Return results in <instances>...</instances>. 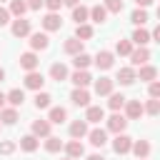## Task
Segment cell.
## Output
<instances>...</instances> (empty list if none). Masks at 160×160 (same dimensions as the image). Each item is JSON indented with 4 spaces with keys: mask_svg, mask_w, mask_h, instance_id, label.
<instances>
[{
    "mask_svg": "<svg viewBox=\"0 0 160 160\" xmlns=\"http://www.w3.org/2000/svg\"><path fill=\"white\" fill-rule=\"evenodd\" d=\"M18 122V110L15 108H2L0 110V125H15Z\"/></svg>",
    "mask_w": 160,
    "mask_h": 160,
    "instance_id": "d6a6232c",
    "label": "cell"
},
{
    "mask_svg": "<svg viewBox=\"0 0 160 160\" xmlns=\"http://www.w3.org/2000/svg\"><path fill=\"white\" fill-rule=\"evenodd\" d=\"M102 8H105L108 12H115V15H120L125 5H122V0H105V5H102Z\"/></svg>",
    "mask_w": 160,
    "mask_h": 160,
    "instance_id": "60d3db41",
    "label": "cell"
},
{
    "mask_svg": "<svg viewBox=\"0 0 160 160\" xmlns=\"http://www.w3.org/2000/svg\"><path fill=\"white\" fill-rule=\"evenodd\" d=\"M10 32H12L15 38H28V35L32 32V25H30V20H25V18H15V20H10Z\"/></svg>",
    "mask_w": 160,
    "mask_h": 160,
    "instance_id": "7a4b0ae2",
    "label": "cell"
},
{
    "mask_svg": "<svg viewBox=\"0 0 160 160\" xmlns=\"http://www.w3.org/2000/svg\"><path fill=\"white\" fill-rule=\"evenodd\" d=\"M82 120H85L88 125H90V122H92V125H98L100 120H105V110H102L100 105H88V108H85V118H82Z\"/></svg>",
    "mask_w": 160,
    "mask_h": 160,
    "instance_id": "e0dca14e",
    "label": "cell"
},
{
    "mask_svg": "<svg viewBox=\"0 0 160 160\" xmlns=\"http://www.w3.org/2000/svg\"><path fill=\"white\" fill-rule=\"evenodd\" d=\"M30 130H32V135H35L38 140H40V138H48V135H52V132H50V130H52V125L48 122V118H45V120H42V118H40V120H32Z\"/></svg>",
    "mask_w": 160,
    "mask_h": 160,
    "instance_id": "ac0fdd59",
    "label": "cell"
},
{
    "mask_svg": "<svg viewBox=\"0 0 160 160\" xmlns=\"http://www.w3.org/2000/svg\"><path fill=\"white\" fill-rule=\"evenodd\" d=\"M70 18H72V22H75V25L88 22V18H90V8L80 2V5H75V8H72V15H70Z\"/></svg>",
    "mask_w": 160,
    "mask_h": 160,
    "instance_id": "4316f807",
    "label": "cell"
},
{
    "mask_svg": "<svg viewBox=\"0 0 160 160\" xmlns=\"http://www.w3.org/2000/svg\"><path fill=\"white\" fill-rule=\"evenodd\" d=\"M25 5H28V10H40L42 0H25Z\"/></svg>",
    "mask_w": 160,
    "mask_h": 160,
    "instance_id": "f6af8a7d",
    "label": "cell"
},
{
    "mask_svg": "<svg viewBox=\"0 0 160 160\" xmlns=\"http://www.w3.org/2000/svg\"><path fill=\"white\" fill-rule=\"evenodd\" d=\"M145 160H148V158H145Z\"/></svg>",
    "mask_w": 160,
    "mask_h": 160,
    "instance_id": "11a10c76",
    "label": "cell"
},
{
    "mask_svg": "<svg viewBox=\"0 0 160 160\" xmlns=\"http://www.w3.org/2000/svg\"><path fill=\"white\" fill-rule=\"evenodd\" d=\"M122 110H125L122 115H125L128 120H140V118L145 115V112H142V102H140V100H125V108H122Z\"/></svg>",
    "mask_w": 160,
    "mask_h": 160,
    "instance_id": "ba28073f",
    "label": "cell"
},
{
    "mask_svg": "<svg viewBox=\"0 0 160 160\" xmlns=\"http://www.w3.org/2000/svg\"><path fill=\"white\" fill-rule=\"evenodd\" d=\"M130 148H132V138H130V135H125V132L115 135V140H112V150H115L118 155H128Z\"/></svg>",
    "mask_w": 160,
    "mask_h": 160,
    "instance_id": "30bf717a",
    "label": "cell"
},
{
    "mask_svg": "<svg viewBox=\"0 0 160 160\" xmlns=\"http://www.w3.org/2000/svg\"><path fill=\"white\" fill-rule=\"evenodd\" d=\"M125 100H128V98H125L122 92H110V95H108V108H110L112 112H120V110L125 108Z\"/></svg>",
    "mask_w": 160,
    "mask_h": 160,
    "instance_id": "f1b7e54d",
    "label": "cell"
},
{
    "mask_svg": "<svg viewBox=\"0 0 160 160\" xmlns=\"http://www.w3.org/2000/svg\"><path fill=\"white\" fill-rule=\"evenodd\" d=\"M48 75H50V80H55V82H65V80H68V75H70V70H68V65H65V62H52Z\"/></svg>",
    "mask_w": 160,
    "mask_h": 160,
    "instance_id": "9a60e30c",
    "label": "cell"
},
{
    "mask_svg": "<svg viewBox=\"0 0 160 160\" xmlns=\"http://www.w3.org/2000/svg\"><path fill=\"white\" fill-rule=\"evenodd\" d=\"M82 0H62V5H68V8H75V5H80Z\"/></svg>",
    "mask_w": 160,
    "mask_h": 160,
    "instance_id": "7dc6e473",
    "label": "cell"
},
{
    "mask_svg": "<svg viewBox=\"0 0 160 160\" xmlns=\"http://www.w3.org/2000/svg\"><path fill=\"white\" fill-rule=\"evenodd\" d=\"M0 2H5V0H0Z\"/></svg>",
    "mask_w": 160,
    "mask_h": 160,
    "instance_id": "f5cc1de1",
    "label": "cell"
},
{
    "mask_svg": "<svg viewBox=\"0 0 160 160\" xmlns=\"http://www.w3.org/2000/svg\"><path fill=\"white\" fill-rule=\"evenodd\" d=\"M2 80H5V70L0 68V82H2Z\"/></svg>",
    "mask_w": 160,
    "mask_h": 160,
    "instance_id": "f907efd6",
    "label": "cell"
},
{
    "mask_svg": "<svg viewBox=\"0 0 160 160\" xmlns=\"http://www.w3.org/2000/svg\"><path fill=\"white\" fill-rule=\"evenodd\" d=\"M68 80H70L75 88H88V85L92 82V78H90V72H88V70H75L72 75H68Z\"/></svg>",
    "mask_w": 160,
    "mask_h": 160,
    "instance_id": "44dd1931",
    "label": "cell"
},
{
    "mask_svg": "<svg viewBox=\"0 0 160 160\" xmlns=\"http://www.w3.org/2000/svg\"><path fill=\"white\" fill-rule=\"evenodd\" d=\"M62 52L65 55H80V52H85V42L82 40H78V38H68L65 42H62Z\"/></svg>",
    "mask_w": 160,
    "mask_h": 160,
    "instance_id": "5bb4252c",
    "label": "cell"
},
{
    "mask_svg": "<svg viewBox=\"0 0 160 160\" xmlns=\"http://www.w3.org/2000/svg\"><path fill=\"white\" fill-rule=\"evenodd\" d=\"M62 160H70V158H62Z\"/></svg>",
    "mask_w": 160,
    "mask_h": 160,
    "instance_id": "816d5d0a",
    "label": "cell"
},
{
    "mask_svg": "<svg viewBox=\"0 0 160 160\" xmlns=\"http://www.w3.org/2000/svg\"><path fill=\"white\" fill-rule=\"evenodd\" d=\"M22 85L28 88V90H42V85H45V75L42 72H38V70H32V72H25V78H22Z\"/></svg>",
    "mask_w": 160,
    "mask_h": 160,
    "instance_id": "277c9868",
    "label": "cell"
},
{
    "mask_svg": "<svg viewBox=\"0 0 160 160\" xmlns=\"http://www.w3.org/2000/svg\"><path fill=\"white\" fill-rule=\"evenodd\" d=\"M8 12H10V18H25V12H28V5H25V0H10V8H8Z\"/></svg>",
    "mask_w": 160,
    "mask_h": 160,
    "instance_id": "f546056e",
    "label": "cell"
},
{
    "mask_svg": "<svg viewBox=\"0 0 160 160\" xmlns=\"http://www.w3.org/2000/svg\"><path fill=\"white\" fill-rule=\"evenodd\" d=\"M28 38H30L28 42H30V50H32V52H38V50L42 52V50L50 48V38H48V32H30Z\"/></svg>",
    "mask_w": 160,
    "mask_h": 160,
    "instance_id": "3957f363",
    "label": "cell"
},
{
    "mask_svg": "<svg viewBox=\"0 0 160 160\" xmlns=\"http://www.w3.org/2000/svg\"><path fill=\"white\" fill-rule=\"evenodd\" d=\"M92 85H95V92H98L100 98H105V95H110V92H112V88H115V80H112V78H105V75H100L98 80H92Z\"/></svg>",
    "mask_w": 160,
    "mask_h": 160,
    "instance_id": "4fadbf2b",
    "label": "cell"
},
{
    "mask_svg": "<svg viewBox=\"0 0 160 160\" xmlns=\"http://www.w3.org/2000/svg\"><path fill=\"white\" fill-rule=\"evenodd\" d=\"M158 78V68L155 65H140V70H135V80H140V82H152Z\"/></svg>",
    "mask_w": 160,
    "mask_h": 160,
    "instance_id": "2e32d148",
    "label": "cell"
},
{
    "mask_svg": "<svg viewBox=\"0 0 160 160\" xmlns=\"http://www.w3.org/2000/svg\"><path fill=\"white\" fill-rule=\"evenodd\" d=\"M150 150H152V145H150L148 140H132V148H130V152H132L138 160H145V158H150Z\"/></svg>",
    "mask_w": 160,
    "mask_h": 160,
    "instance_id": "d6986e66",
    "label": "cell"
},
{
    "mask_svg": "<svg viewBox=\"0 0 160 160\" xmlns=\"http://www.w3.org/2000/svg\"><path fill=\"white\" fill-rule=\"evenodd\" d=\"M65 120H68V110H65L62 105L50 108V112H48V122H50V125H62Z\"/></svg>",
    "mask_w": 160,
    "mask_h": 160,
    "instance_id": "7402d4cb",
    "label": "cell"
},
{
    "mask_svg": "<svg viewBox=\"0 0 160 160\" xmlns=\"http://www.w3.org/2000/svg\"><path fill=\"white\" fill-rule=\"evenodd\" d=\"M40 25H42V32H55V30L62 28V18L58 12H48V15H42Z\"/></svg>",
    "mask_w": 160,
    "mask_h": 160,
    "instance_id": "5b68a950",
    "label": "cell"
},
{
    "mask_svg": "<svg viewBox=\"0 0 160 160\" xmlns=\"http://www.w3.org/2000/svg\"><path fill=\"white\" fill-rule=\"evenodd\" d=\"M8 22H10V12H8V8L0 5V28H5Z\"/></svg>",
    "mask_w": 160,
    "mask_h": 160,
    "instance_id": "ee69618b",
    "label": "cell"
},
{
    "mask_svg": "<svg viewBox=\"0 0 160 160\" xmlns=\"http://www.w3.org/2000/svg\"><path fill=\"white\" fill-rule=\"evenodd\" d=\"M148 95H150V98H155V100H160V82H158V80L148 82Z\"/></svg>",
    "mask_w": 160,
    "mask_h": 160,
    "instance_id": "b9f144b4",
    "label": "cell"
},
{
    "mask_svg": "<svg viewBox=\"0 0 160 160\" xmlns=\"http://www.w3.org/2000/svg\"><path fill=\"white\" fill-rule=\"evenodd\" d=\"M42 5L48 8V12H58L62 8V0H42Z\"/></svg>",
    "mask_w": 160,
    "mask_h": 160,
    "instance_id": "7bdbcfd3",
    "label": "cell"
},
{
    "mask_svg": "<svg viewBox=\"0 0 160 160\" xmlns=\"http://www.w3.org/2000/svg\"><path fill=\"white\" fill-rule=\"evenodd\" d=\"M128 122H130V120H128L122 112H112V115L105 120V130H108V132H115V135H120V132H125Z\"/></svg>",
    "mask_w": 160,
    "mask_h": 160,
    "instance_id": "6da1fadb",
    "label": "cell"
},
{
    "mask_svg": "<svg viewBox=\"0 0 160 160\" xmlns=\"http://www.w3.org/2000/svg\"><path fill=\"white\" fill-rule=\"evenodd\" d=\"M115 82H120V85H125V88L132 85V82H135V68H130V65H128V68H120L118 75H115Z\"/></svg>",
    "mask_w": 160,
    "mask_h": 160,
    "instance_id": "cb8c5ba5",
    "label": "cell"
},
{
    "mask_svg": "<svg viewBox=\"0 0 160 160\" xmlns=\"http://www.w3.org/2000/svg\"><path fill=\"white\" fill-rule=\"evenodd\" d=\"M70 100H72V105H78V108H88V105H90V92H88V88H75V90L70 92Z\"/></svg>",
    "mask_w": 160,
    "mask_h": 160,
    "instance_id": "ffe728a7",
    "label": "cell"
},
{
    "mask_svg": "<svg viewBox=\"0 0 160 160\" xmlns=\"http://www.w3.org/2000/svg\"><path fill=\"white\" fill-rule=\"evenodd\" d=\"M62 150H65V155H68L70 160H80V158L85 155V145H82L80 140H68V142L62 145Z\"/></svg>",
    "mask_w": 160,
    "mask_h": 160,
    "instance_id": "8fae6325",
    "label": "cell"
},
{
    "mask_svg": "<svg viewBox=\"0 0 160 160\" xmlns=\"http://www.w3.org/2000/svg\"><path fill=\"white\" fill-rule=\"evenodd\" d=\"M18 145H20V150H22V152H35V150L40 148V140H38V138L30 132V135H22Z\"/></svg>",
    "mask_w": 160,
    "mask_h": 160,
    "instance_id": "83f0119b",
    "label": "cell"
},
{
    "mask_svg": "<svg viewBox=\"0 0 160 160\" xmlns=\"http://www.w3.org/2000/svg\"><path fill=\"white\" fill-rule=\"evenodd\" d=\"M130 58V68H140V65H148L150 62V50L148 48H132V52L128 55Z\"/></svg>",
    "mask_w": 160,
    "mask_h": 160,
    "instance_id": "8992f818",
    "label": "cell"
},
{
    "mask_svg": "<svg viewBox=\"0 0 160 160\" xmlns=\"http://www.w3.org/2000/svg\"><path fill=\"white\" fill-rule=\"evenodd\" d=\"M130 42L138 45V48H148V42H150V32H148L145 28H135L132 35H130Z\"/></svg>",
    "mask_w": 160,
    "mask_h": 160,
    "instance_id": "603a6c76",
    "label": "cell"
},
{
    "mask_svg": "<svg viewBox=\"0 0 160 160\" xmlns=\"http://www.w3.org/2000/svg\"><path fill=\"white\" fill-rule=\"evenodd\" d=\"M2 108H5V92L0 90V110H2Z\"/></svg>",
    "mask_w": 160,
    "mask_h": 160,
    "instance_id": "681fc988",
    "label": "cell"
},
{
    "mask_svg": "<svg viewBox=\"0 0 160 160\" xmlns=\"http://www.w3.org/2000/svg\"><path fill=\"white\" fill-rule=\"evenodd\" d=\"M88 130H90V128H88L85 120H72V122H70V138H72V140H82V138L88 135Z\"/></svg>",
    "mask_w": 160,
    "mask_h": 160,
    "instance_id": "484cf974",
    "label": "cell"
},
{
    "mask_svg": "<svg viewBox=\"0 0 160 160\" xmlns=\"http://www.w3.org/2000/svg\"><path fill=\"white\" fill-rule=\"evenodd\" d=\"M88 20H92V22L102 25V22L108 20V10H105L102 5H92V8H90V18H88Z\"/></svg>",
    "mask_w": 160,
    "mask_h": 160,
    "instance_id": "4dcf8cb0",
    "label": "cell"
},
{
    "mask_svg": "<svg viewBox=\"0 0 160 160\" xmlns=\"http://www.w3.org/2000/svg\"><path fill=\"white\" fill-rule=\"evenodd\" d=\"M142 112H148L150 118H155L158 112H160V100H155V98H150L145 105H142Z\"/></svg>",
    "mask_w": 160,
    "mask_h": 160,
    "instance_id": "74e56055",
    "label": "cell"
},
{
    "mask_svg": "<svg viewBox=\"0 0 160 160\" xmlns=\"http://www.w3.org/2000/svg\"><path fill=\"white\" fill-rule=\"evenodd\" d=\"M85 160H105V158H102V155H100V152H92V155H88V158H85Z\"/></svg>",
    "mask_w": 160,
    "mask_h": 160,
    "instance_id": "c3c4849f",
    "label": "cell"
},
{
    "mask_svg": "<svg viewBox=\"0 0 160 160\" xmlns=\"http://www.w3.org/2000/svg\"><path fill=\"white\" fill-rule=\"evenodd\" d=\"M92 62L98 65V70H110V68L115 65V52H110V50H100V52L92 58Z\"/></svg>",
    "mask_w": 160,
    "mask_h": 160,
    "instance_id": "52a82bcc",
    "label": "cell"
},
{
    "mask_svg": "<svg viewBox=\"0 0 160 160\" xmlns=\"http://www.w3.org/2000/svg\"><path fill=\"white\" fill-rule=\"evenodd\" d=\"M35 108H38V110L52 108V95H50V92H42V90H38V95H35Z\"/></svg>",
    "mask_w": 160,
    "mask_h": 160,
    "instance_id": "e575fe53",
    "label": "cell"
},
{
    "mask_svg": "<svg viewBox=\"0 0 160 160\" xmlns=\"http://www.w3.org/2000/svg\"><path fill=\"white\" fill-rule=\"evenodd\" d=\"M130 22H132L135 28H142V25L148 22V10H142V8H135V10L130 12Z\"/></svg>",
    "mask_w": 160,
    "mask_h": 160,
    "instance_id": "836d02e7",
    "label": "cell"
},
{
    "mask_svg": "<svg viewBox=\"0 0 160 160\" xmlns=\"http://www.w3.org/2000/svg\"><path fill=\"white\" fill-rule=\"evenodd\" d=\"M62 145H65V142H62L60 138H55V135H48V138H45V150H48V152H60Z\"/></svg>",
    "mask_w": 160,
    "mask_h": 160,
    "instance_id": "8d00e7d4",
    "label": "cell"
},
{
    "mask_svg": "<svg viewBox=\"0 0 160 160\" xmlns=\"http://www.w3.org/2000/svg\"><path fill=\"white\" fill-rule=\"evenodd\" d=\"M92 35H95L92 25H90V22H82V25H78V28H75V35H72V38H78V40H82V42H85V40H90Z\"/></svg>",
    "mask_w": 160,
    "mask_h": 160,
    "instance_id": "1f68e13d",
    "label": "cell"
},
{
    "mask_svg": "<svg viewBox=\"0 0 160 160\" xmlns=\"http://www.w3.org/2000/svg\"><path fill=\"white\" fill-rule=\"evenodd\" d=\"M85 138L90 140L92 148H102V145H108V130H105V128H92V130H88Z\"/></svg>",
    "mask_w": 160,
    "mask_h": 160,
    "instance_id": "9c48e42d",
    "label": "cell"
},
{
    "mask_svg": "<svg viewBox=\"0 0 160 160\" xmlns=\"http://www.w3.org/2000/svg\"><path fill=\"white\" fill-rule=\"evenodd\" d=\"M5 102H8L10 108H15V110H18V108L25 102V92H22L20 88H12L10 92H5Z\"/></svg>",
    "mask_w": 160,
    "mask_h": 160,
    "instance_id": "d4e9b609",
    "label": "cell"
},
{
    "mask_svg": "<svg viewBox=\"0 0 160 160\" xmlns=\"http://www.w3.org/2000/svg\"><path fill=\"white\" fill-rule=\"evenodd\" d=\"M0 130H2V125H0Z\"/></svg>",
    "mask_w": 160,
    "mask_h": 160,
    "instance_id": "db71d44e",
    "label": "cell"
},
{
    "mask_svg": "<svg viewBox=\"0 0 160 160\" xmlns=\"http://www.w3.org/2000/svg\"><path fill=\"white\" fill-rule=\"evenodd\" d=\"M135 5L145 10V8H150V5H152V0H135Z\"/></svg>",
    "mask_w": 160,
    "mask_h": 160,
    "instance_id": "bcb514c9",
    "label": "cell"
},
{
    "mask_svg": "<svg viewBox=\"0 0 160 160\" xmlns=\"http://www.w3.org/2000/svg\"><path fill=\"white\" fill-rule=\"evenodd\" d=\"M15 150H18L15 140H0V155H12Z\"/></svg>",
    "mask_w": 160,
    "mask_h": 160,
    "instance_id": "ab89813d",
    "label": "cell"
},
{
    "mask_svg": "<svg viewBox=\"0 0 160 160\" xmlns=\"http://www.w3.org/2000/svg\"><path fill=\"white\" fill-rule=\"evenodd\" d=\"M115 52L118 55H130L132 52V42L130 40H118L115 42Z\"/></svg>",
    "mask_w": 160,
    "mask_h": 160,
    "instance_id": "f35d334b",
    "label": "cell"
},
{
    "mask_svg": "<svg viewBox=\"0 0 160 160\" xmlns=\"http://www.w3.org/2000/svg\"><path fill=\"white\" fill-rule=\"evenodd\" d=\"M72 65H75V70H88V68L92 65V58H90L88 52H80V55L72 58Z\"/></svg>",
    "mask_w": 160,
    "mask_h": 160,
    "instance_id": "d590c367",
    "label": "cell"
},
{
    "mask_svg": "<svg viewBox=\"0 0 160 160\" xmlns=\"http://www.w3.org/2000/svg\"><path fill=\"white\" fill-rule=\"evenodd\" d=\"M38 65H40V58H38V52L28 50V52H22V55H20V68H22L25 72H32V70H38Z\"/></svg>",
    "mask_w": 160,
    "mask_h": 160,
    "instance_id": "7c38bea8",
    "label": "cell"
}]
</instances>
